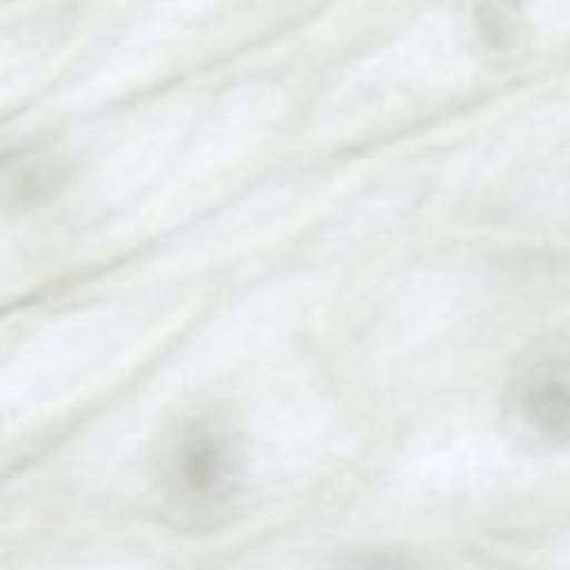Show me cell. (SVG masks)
I'll use <instances>...</instances> for the list:
<instances>
[{
    "instance_id": "obj_1",
    "label": "cell",
    "mask_w": 570,
    "mask_h": 570,
    "mask_svg": "<svg viewBox=\"0 0 570 570\" xmlns=\"http://www.w3.org/2000/svg\"><path fill=\"white\" fill-rule=\"evenodd\" d=\"M245 481V445L229 414L207 407L169 423L151 448L149 483L165 517L183 528L225 519Z\"/></svg>"
},
{
    "instance_id": "obj_2",
    "label": "cell",
    "mask_w": 570,
    "mask_h": 570,
    "mask_svg": "<svg viewBox=\"0 0 570 570\" xmlns=\"http://www.w3.org/2000/svg\"><path fill=\"white\" fill-rule=\"evenodd\" d=\"M508 428L530 443H570V381L552 374H532L508 396Z\"/></svg>"
},
{
    "instance_id": "obj_3",
    "label": "cell",
    "mask_w": 570,
    "mask_h": 570,
    "mask_svg": "<svg viewBox=\"0 0 570 570\" xmlns=\"http://www.w3.org/2000/svg\"><path fill=\"white\" fill-rule=\"evenodd\" d=\"M479 24L488 42L508 47L519 31L517 7L510 0H485L479 4Z\"/></svg>"
},
{
    "instance_id": "obj_4",
    "label": "cell",
    "mask_w": 570,
    "mask_h": 570,
    "mask_svg": "<svg viewBox=\"0 0 570 570\" xmlns=\"http://www.w3.org/2000/svg\"><path fill=\"white\" fill-rule=\"evenodd\" d=\"M334 570H414V566L401 554L365 552L338 563Z\"/></svg>"
}]
</instances>
